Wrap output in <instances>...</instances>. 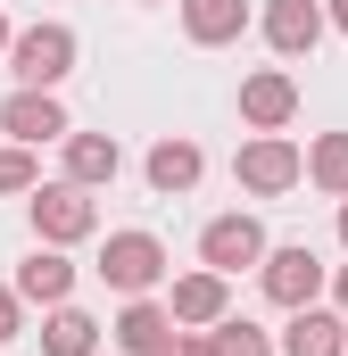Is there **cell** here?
<instances>
[{
  "label": "cell",
  "instance_id": "20",
  "mask_svg": "<svg viewBox=\"0 0 348 356\" xmlns=\"http://www.w3.org/2000/svg\"><path fill=\"white\" fill-rule=\"evenodd\" d=\"M0 191H42V166H33V149H25V141H8V149H0Z\"/></svg>",
  "mask_w": 348,
  "mask_h": 356
},
{
  "label": "cell",
  "instance_id": "12",
  "mask_svg": "<svg viewBox=\"0 0 348 356\" xmlns=\"http://www.w3.org/2000/svg\"><path fill=\"white\" fill-rule=\"evenodd\" d=\"M67 290H75V266H67L50 241H33V257L17 266V298H33V307H67Z\"/></svg>",
  "mask_w": 348,
  "mask_h": 356
},
{
  "label": "cell",
  "instance_id": "2",
  "mask_svg": "<svg viewBox=\"0 0 348 356\" xmlns=\"http://www.w3.org/2000/svg\"><path fill=\"white\" fill-rule=\"evenodd\" d=\"M100 282H108L116 298H150V290L166 282V241H158V232H108Z\"/></svg>",
  "mask_w": 348,
  "mask_h": 356
},
{
  "label": "cell",
  "instance_id": "18",
  "mask_svg": "<svg viewBox=\"0 0 348 356\" xmlns=\"http://www.w3.org/2000/svg\"><path fill=\"white\" fill-rule=\"evenodd\" d=\"M307 182L332 191V199H348V133H324V141L307 149Z\"/></svg>",
  "mask_w": 348,
  "mask_h": 356
},
{
  "label": "cell",
  "instance_id": "24",
  "mask_svg": "<svg viewBox=\"0 0 348 356\" xmlns=\"http://www.w3.org/2000/svg\"><path fill=\"white\" fill-rule=\"evenodd\" d=\"M332 25H340V33H348V0H332Z\"/></svg>",
  "mask_w": 348,
  "mask_h": 356
},
{
  "label": "cell",
  "instance_id": "9",
  "mask_svg": "<svg viewBox=\"0 0 348 356\" xmlns=\"http://www.w3.org/2000/svg\"><path fill=\"white\" fill-rule=\"evenodd\" d=\"M0 133H8V141H25V149H42V141H67L75 124H67L58 91H17V99L0 108Z\"/></svg>",
  "mask_w": 348,
  "mask_h": 356
},
{
  "label": "cell",
  "instance_id": "25",
  "mask_svg": "<svg viewBox=\"0 0 348 356\" xmlns=\"http://www.w3.org/2000/svg\"><path fill=\"white\" fill-rule=\"evenodd\" d=\"M8 42H17V33H8V17H0V58H8Z\"/></svg>",
  "mask_w": 348,
  "mask_h": 356
},
{
  "label": "cell",
  "instance_id": "27",
  "mask_svg": "<svg viewBox=\"0 0 348 356\" xmlns=\"http://www.w3.org/2000/svg\"><path fill=\"white\" fill-rule=\"evenodd\" d=\"M141 8H150V0H141Z\"/></svg>",
  "mask_w": 348,
  "mask_h": 356
},
{
  "label": "cell",
  "instance_id": "19",
  "mask_svg": "<svg viewBox=\"0 0 348 356\" xmlns=\"http://www.w3.org/2000/svg\"><path fill=\"white\" fill-rule=\"evenodd\" d=\"M216 356H274V340H265L258 323H241V315H224V323H216Z\"/></svg>",
  "mask_w": 348,
  "mask_h": 356
},
{
  "label": "cell",
  "instance_id": "1",
  "mask_svg": "<svg viewBox=\"0 0 348 356\" xmlns=\"http://www.w3.org/2000/svg\"><path fill=\"white\" fill-rule=\"evenodd\" d=\"M25 216H33V241H50V249H75L100 232V207H91L84 182H42V191H25Z\"/></svg>",
  "mask_w": 348,
  "mask_h": 356
},
{
  "label": "cell",
  "instance_id": "21",
  "mask_svg": "<svg viewBox=\"0 0 348 356\" xmlns=\"http://www.w3.org/2000/svg\"><path fill=\"white\" fill-rule=\"evenodd\" d=\"M17 332H25V298H17V290H8V282H0V348H8V340H17Z\"/></svg>",
  "mask_w": 348,
  "mask_h": 356
},
{
  "label": "cell",
  "instance_id": "13",
  "mask_svg": "<svg viewBox=\"0 0 348 356\" xmlns=\"http://www.w3.org/2000/svg\"><path fill=\"white\" fill-rule=\"evenodd\" d=\"M182 33H191L199 50L241 42V33H249V0H182Z\"/></svg>",
  "mask_w": 348,
  "mask_h": 356
},
{
  "label": "cell",
  "instance_id": "14",
  "mask_svg": "<svg viewBox=\"0 0 348 356\" xmlns=\"http://www.w3.org/2000/svg\"><path fill=\"white\" fill-rule=\"evenodd\" d=\"M199 175H207L199 141H182V133H166V141L150 149V191H158V199H182V191H191Z\"/></svg>",
  "mask_w": 348,
  "mask_h": 356
},
{
  "label": "cell",
  "instance_id": "16",
  "mask_svg": "<svg viewBox=\"0 0 348 356\" xmlns=\"http://www.w3.org/2000/svg\"><path fill=\"white\" fill-rule=\"evenodd\" d=\"M116 166H125V149L108 133H67V182L100 191V182H116Z\"/></svg>",
  "mask_w": 348,
  "mask_h": 356
},
{
  "label": "cell",
  "instance_id": "23",
  "mask_svg": "<svg viewBox=\"0 0 348 356\" xmlns=\"http://www.w3.org/2000/svg\"><path fill=\"white\" fill-rule=\"evenodd\" d=\"M332 298H340V315H348V266H340V273H332Z\"/></svg>",
  "mask_w": 348,
  "mask_h": 356
},
{
  "label": "cell",
  "instance_id": "3",
  "mask_svg": "<svg viewBox=\"0 0 348 356\" xmlns=\"http://www.w3.org/2000/svg\"><path fill=\"white\" fill-rule=\"evenodd\" d=\"M8 75L25 91H58L75 75V33H67V25H25V33L8 42Z\"/></svg>",
  "mask_w": 348,
  "mask_h": 356
},
{
  "label": "cell",
  "instance_id": "10",
  "mask_svg": "<svg viewBox=\"0 0 348 356\" xmlns=\"http://www.w3.org/2000/svg\"><path fill=\"white\" fill-rule=\"evenodd\" d=\"M324 25H332L324 0H274V8H265V42H274L282 58H307V50L324 42Z\"/></svg>",
  "mask_w": 348,
  "mask_h": 356
},
{
  "label": "cell",
  "instance_id": "11",
  "mask_svg": "<svg viewBox=\"0 0 348 356\" xmlns=\"http://www.w3.org/2000/svg\"><path fill=\"white\" fill-rule=\"evenodd\" d=\"M241 116H249L258 133H282V124L299 116V83H290L282 67H258V75L241 83Z\"/></svg>",
  "mask_w": 348,
  "mask_h": 356
},
{
  "label": "cell",
  "instance_id": "5",
  "mask_svg": "<svg viewBox=\"0 0 348 356\" xmlns=\"http://www.w3.org/2000/svg\"><path fill=\"white\" fill-rule=\"evenodd\" d=\"M315 290H324V257L307 249V241H290V249H265V298L274 307H315Z\"/></svg>",
  "mask_w": 348,
  "mask_h": 356
},
{
  "label": "cell",
  "instance_id": "8",
  "mask_svg": "<svg viewBox=\"0 0 348 356\" xmlns=\"http://www.w3.org/2000/svg\"><path fill=\"white\" fill-rule=\"evenodd\" d=\"M174 340H182L174 307H158V298H125V315H116V348H125V356H174Z\"/></svg>",
  "mask_w": 348,
  "mask_h": 356
},
{
  "label": "cell",
  "instance_id": "15",
  "mask_svg": "<svg viewBox=\"0 0 348 356\" xmlns=\"http://www.w3.org/2000/svg\"><path fill=\"white\" fill-rule=\"evenodd\" d=\"M282 356H348V323L324 315V307H299L290 332H282Z\"/></svg>",
  "mask_w": 348,
  "mask_h": 356
},
{
  "label": "cell",
  "instance_id": "22",
  "mask_svg": "<svg viewBox=\"0 0 348 356\" xmlns=\"http://www.w3.org/2000/svg\"><path fill=\"white\" fill-rule=\"evenodd\" d=\"M174 356H216V332H182V340H174Z\"/></svg>",
  "mask_w": 348,
  "mask_h": 356
},
{
  "label": "cell",
  "instance_id": "26",
  "mask_svg": "<svg viewBox=\"0 0 348 356\" xmlns=\"http://www.w3.org/2000/svg\"><path fill=\"white\" fill-rule=\"evenodd\" d=\"M340 241H348V199H340Z\"/></svg>",
  "mask_w": 348,
  "mask_h": 356
},
{
  "label": "cell",
  "instance_id": "6",
  "mask_svg": "<svg viewBox=\"0 0 348 356\" xmlns=\"http://www.w3.org/2000/svg\"><path fill=\"white\" fill-rule=\"evenodd\" d=\"M224 282H232V273H216V266H199V273H182V282H174V323H182V332H216V323H224V315H232V290H224Z\"/></svg>",
  "mask_w": 348,
  "mask_h": 356
},
{
  "label": "cell",
  "instance_id": "17",
  "mask_svg": "<svg viewBox=\"0 0 348 356\" xmlns=\"http://www.w3.org/2000/svg\"><path fill=\"white\" fill-rule=\"evenodd\" d=\"M100 348V323H91L84 307H50V323H42V356H91Z\"/></svg>",
  "mask_w": 348,
  "mask_h": 356
},
{
  "label": "cell",
  "instance_id": "7",
  "mask_svg": "<svg viewBox=\"0 0 348 356\" xmlns=\"http://www.w3.org/2000/svg\"><path fill=\"white\" fill-rule=\"evenodd\" d=\"M199 257H207L216 273L265 266V224H258V216H216V224L199 232Z\"/></svg>",
  "mask_w": 348,
  "mask_h": 356
},
{
  "label": "cell",
  "instance_id": "4",
  "mask_svg": "<svg viewBox=\"0 0 348 356\" xmlns=\"http://www.w3.org/2000/svg\"><path fill=\"white\" fill-rule=\"evenodd\" d=\"M232 175H241L249 199H282L290 182H307V149H299V141H282V133H258V141H241Z\"/></svg>",
  "mask_w": 348,
  "mask_h": 356
}]
</instances>
